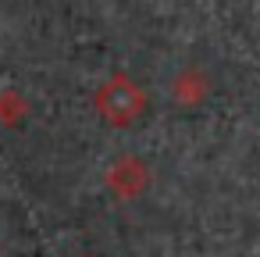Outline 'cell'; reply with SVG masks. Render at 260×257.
Listing matches in <instances>:
<instances>
[{
	"label": "cell",
	"instance_id": "6da1fadb",
	"mask_svg": "<svg viewBox=\"0 0 260 257\" xmlns=\"http://www.w3.org/2000/svg\"><path fill=\"white\" fill-rule=\"evenodd\" d=\"M143 107H146L143 90H139L132 79H125V75H111V79L100 86V93H96V111H100V118L111 122V125H128V122H136V118L143 115Z\"/></svg>",
	"mask_w": 260,
	"mask_h": 257
}]
</instances>
